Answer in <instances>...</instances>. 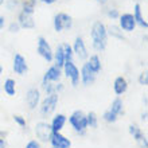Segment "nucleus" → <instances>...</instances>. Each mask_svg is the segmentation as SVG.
Wrapping results in <instances>:
<instances>
[{
    "label": "nucleus",
    "instance_id": "obj_29",
    "mask_svg": "<svg viewBox=\"0 0 148 148\" xmlns=\"http://www.w3.org/2000/svg\"><path fill=\"white\" fill-rule=\"evenodd\" d=\"M102 119L106 121V123H114V121L117 120V116L114 114V113H112L109 109L106 110L104 114H102Z\"/></svg>",
    "mask_w": 148,
    "mask_h": 148
},
{
    "label": "nucleus",
    "instance_id": "obj_7",
    "mask_svg": "<svg viewBox=\"0 0 148 148\" xmlns=\"http://www.w3.org/2000/svg\"><path fill=\"white\" fill-rule=\"evenodd\" d=\"M63 73H65V75H66L69 79H70L71 85H73L74 88L79 84V70H78V67L74 65L73 61L65 62V65H63Z\"/></svg>",
    "mask_w": 148,
    "mask_h": 148
},
{
    "label": "nucleus",
    "instance_id": "obj_12",
    "mask_svg": "<svg viewBox=\"0 0 148 148\" xmlns=\"http://www.w3.org/2000/svg\"><path fill=\"white\" fill-rule=\"evenodd\" d=\"M39 101H40V92H39L36 88H31V89L27 90L26 93V102L30 109H35L36 106L39 105Z\"/></svg>",
    "mask_w": 148,
    "mask_h": 148
},
{
    "label": "nucleus",
    "instance_id": "obj_2",
    "mask_svg": "<svg viewBox=\"0 0 148 148\" xmlns=\"http://www.w3.org/2000/svg\"><path fill=\"white\" fill-rule=\"evenodd\" d=\"M69 123L77 133H85L88 128V119L82 110H74L71 116L69 117Z\"/></svg>",
    "mask_w": 148,
    "mask_h": 148
},
{
    "label": "nucleus",
    "instance_id": "obj_43",
    "mask_svg": "<svg viewBox=\"0 0 148 148\" xmlns=\"http://www.w3.org/2000/svg\"><path fill=\"white\" fill-rule=\"evenodd\" d=\"M51 148H55V147H51Z\"/></svg>",
    "mask_w": 148,
    "mask_h": 148
},
{
    "label": "nucleus",
    "instance_id": "obj_10",
    "mask_svg": "<svg viewBox=\"0 0 148 148\" xmlns=\"http://www.w3.org/2000/svg\"><path fill=\"white\" fill-rule=\"evenodd\" d=\"M120 18V28L125 32H132L136 27V22L132 14H123Z\"/></svg>",
    "mask_w": 148,
    "mask_h": 148
},
{
    "label": "nucleus",
    "instance_id": "obj_1",
    "mask_svg": "<svg viewBox=\"0 0 148 148\" xmlns=\"http://www.w3.org/2000/svg\"><path fill=\"white\" fill-rule=\"evenodd\" d=\"M90 38H92V46L94 50L104 51L108 43V32L106 27L102 22H94L90 30Z\"/></svg>",
    "mask_w": 148,
    "mask_h": 148
},
{
    "label": "nucleus",
    "instance_id": "obj_41",
    "mask_svg": "<svg viewBox=\"0 0 148 148\" xmlns=\"http://www.w3.org/2000/svg\"><path fill=\"white\" fill-rule=\"evenodd\" d=\"M3 73V66H1V65H0V74Z\"/></svg>",
    "mask_w": 148,
    "mask_h": 148
},
{
    "label": "nucleus",
    "instance_id": "obj_8",
    "mask_svg": "<svg viewBox=\"0 0 148 148\" xmlns=\"http://www.w3.org/2000/svg\"><path fill=\"white\" fill-rule=\"evenodd\" d=\"M12 69L18 75H24L28 71V65L27 61L22 54H15L14 55V63H12Z\"/></svg>",
    "mask_w": 148,
    "mask_h": 148
},
{
    "label": "nucleus",
    "instance_id": "obj_37",
    "mask_svg": "<svg viewBox=\"0 0 148 148\" xmlns=\"http://www.w3.org/2000/svg\"><path fill=\"white\" fill-rule=\"evenodd\" d=\"M4 23H5V19H4L3 16H0V30L4 27Z\"/></svg>",
    "mask_w": 148,
    "mask_h": 148
},
{
    "label": "nucleus",
    "instance_id": "obj_20",
    "mask_svg": "<svg viewBox=\"0 0 148 148\" xmlns=\"http://www.w3.org/2000/svg\"><path fill=\"white\" fill-rule=\"evenodd\" d=\"M86 63H88V66L90 67V70L93 71L96 75L101 71V59H100L98 55H96V54L92 55V57L89 58V61H88Z\"/></svg>",
    "mask_w": 148,
    "mask_h": 148
},
{
    "label": "nucleus",
    "instance_id": "obj_19",
    "mask_svg": "<svg viewBox=\"0 0 148 148\" xmlns=\"http://www.w3.org/2000/svg\"><path fill=\"white\" fill-rule=\"evenodd\" d=\"M42 88L46 92V94L57 93L59 94V92L63 90V84H57V82H45L42 81Z\"/></svg>",
    "mask_w": 148,
    "mask_h": 148
},
{
    "label": "nucleus",
    "instance_id": "obj_30",
    "mask_svg": "<svg viewBox=\"0 0 148 148\" xmlns=\"http://www.w3.org/2000/svg\"><path fill=\"white\" fill-rule=\"evenodd\" d=\"M14 121H15L19 127H26V124H27V123H26V119L19 116V114H15V116H14Z\"/></svg>",
    "mask_w": 148,
    "mask_h": 148
},
{
    "label": "nucleus",
    "instance_id": "obj_11",
    "mask_svg": "<svg viewBox=\"0 0 148 148\" xmlns=\"http://www.w3.org/2000/svg\"><path fill=\"white\" fill-rule=\"evenodd\" d=\"M71 49H73V53L77 55L81 61H84V59H86L88 57H89L88 50H86V46H85V42H84L82 36H77V38H75V40H74V46L71 47Z\"/></svg>",
    "mask_w": 148,
    "mask_h": 148
},
{
    "label": "nucleus",
    "instance_id": "obj_9",
    "mask_svg": "<svg viewBox=\"0 0 148 148\" xmlns=\"http://www.w3.org/2000/svg\"><path fill=\"white\" fill-rule=\"evenodd\" d=\"M50 143L53 147L55 148H70L71 147V141L65 137L61 132H53L50 137Z\"/></svg>",
    "mask_w": 148,
    "mask_h": 148
},
{
    "label": "nucleus",
    "instance_id": "obj_4",
    "mask_svg": "<svg viewBox=\"0 0 148 148\" xmlns=\"http://www.w3.org/2000/svg\"><path fill=\"white\" fill-rule=\"evenodd\" d=\"M73 26V19L70 15L65 12H59L54 16V30L57 32H62L65 30H69Z\"/></svg>",
    "mask_w": 148,
    "mask_h": 148
},
{
    "label": "nucleus",
    "instance_id": "obj_24",
    "mask_svg": "<svg viewBox=\"0 0 148 148\" xmlns=\"http://www.w3.org/2000/svg\"><path fill=\"white\" fill-rule=\"evenodd\" d=\"M4 92L8 94V96H15L16 93V82L15 79H12V78H7L5 81H4Z\"/></svg>",
    "mask_w": 148,
    "mask_h": 148
},
{
    "label": "nucleus",
    "instance_id": "obj_36",
    "mask_svg": "<svg viewBox=\"0 0 148 148\" xmlns=\"http://www.w3.org/2000/svg\"><path fill=\"white\" fill-rule=\"evenodd\" d=\"M0 148H7V143H5V140H3L1 137H0Z\"/></svg>",
    "mask_w": 148,
    "mask_h": 148
},
{
    "label": "nucleus",
    "instance_id": "obj_5",
    "mask_svg": "<svg viewBox=\"0 0 148 148\" xmlns=\"http://www.w3.org/2000/svg\"><path fill=\"white\" fill-rule=\"evenodd\" d=\"M36 51H38V54L40 55L45 61H47V62H51V61H53V55H54L53 49H51L49 42H47L43 36H39L38 38V47H36Z\"/></svg>",
    "mask_w": 148,
    "mask_h": 148
},
{
    "label": "nucleus",
    "instance_id": "obj_34",
    "mask_svg": "<svg viewBox=\"0 0 148 148\" xmlns=\"http://www.w3.org/2000/svg\"><path fill=\"white\" fill-rule=\"evenodd\" d=\"M26 148H40V144L38 140H30L26 144Z\"/></svg>",
    "mask_w": 148,
    "mask_h": 148
},
{
    "label": "nucleus",
    "instance_id": "obj_6",
    "mask_svg": "<svg viewBox=\"0 0 148 148\" xmlns=\"http://www.w3.org/2000/svg\"><path fill=\"white\" fill-rule=\"evenodd\" d=\"M35 135L40 141L46 143V141H50V137L53 135V131H51V125L49 123H45V121H39L35 125Z\"/></svg>",
    "mask_w": 148,
    "mask_h": 148
},
{
    "label": "nucleus",
    "instance_id": "obj_13",
    "mask_svg": "<svg viewBox=\"0 0 148 148\" xmlns=\"http://www.w3.org/2000/svg\"><path fill=\"white\" fill-rule=\"evenodd\" d=\"M129 133L133 136V139L140 144L141 148H148V144H147V137L144 136V133L141 132V129L135 124H131L129 125Z\"/></svg>",
    "mask_w": 148,
    "mask_h": 148
},
{
    "label": "nucleus",
    "instance_id": "obj_27",
    "mask_svg": "<svg viewBox=\"0 0 148 148\" xmlns=\"http://www.w3.org/2000/svg\"><path fill=\"white\" fill-rule=\"evenodd\" d=\"M86 119H88V127L90 128H97L98 125V117L94 112H89L86 114Z\"/></svg>",
    "mask_w": 148,
    "mask_h": 148
},
{
    "label": "nucleus",
    "instance_id": "obj_26",
    "mask_svg": "<svg viewBox=\"0 0 148 148\" xmlns=\"http://www.w3.org/2000/svg\"><path fill=\"white\" fill-rule=\"evenodd\" d=\"M62 49H63V57H65V62H70L73 61V49L69 43H63L62 45Z\"/></svg>",
    "mask_w": 148,
    "mask_h": 148
},
{
    "label": "nucleus",
    "instance_id": "obj_16",
    "mask_svg": "<svg viewBox=\"0 0 148 148\" xmlns=\"http://www.w3.org/2000/svg\"><path fill=\"white\" fill-rule=\"evenodd\" d=\"M18 23L20 27L23 28H34L35 27V22L32 18V14H26V12H20L18 16Z\"/></svg>",
    "mask_w": 148,
    "mask_h": 148
},
{
    "label": "nucleus",
    "instance_id": "obj_22",
    "mask_svg": "<svg viewBox=\"0 0 148 148\" xmlns=\"http://www.w3.org/2000/svg\"><path fill=\"white\" fill-rule=\"evenodd\" d=\"M109 110H110L112 113H114L116 116L121 114V113L124 112V102H123V100H121L120 97L114 98V100L112 101V104H110Z\"/></svg>",
    "mask_w": 148,
    "mask_h": 148
},
{
    "label": "nucleus",
    "instance_id": "obj_18",
    "mask_svg": "<svg viewBox=\"0 0 148 148\" xmlns=\"http://www.w3.org/2000/svg\"><path fill=\"white\" fill-rule=\"evenodd\" d=\"M128 89V82L125 79L124 77H117L113 82V90H114V93L117 96H121V94H124Z\"/></svg>",
    "mask_w": 148,
    "mask_h": 148
},
{
    "label": "nucleus",
    "instance_id": "obj_21",
    "mask_svg": "<svg viewBox=\"0 0 148 148\" xmlns=\"http://www.w3.org/2000/svg\"><path fill=\"white\" fill-rule=\"evenodd\" d=\"M133 18H135L136 24H139V26H140V27H143V28H148V23L144 20L143 15H141L140 4H135V14H133Z\"/></svg>",
    "mask_w": 148,
    "mask_h": 148
},
{
    "label": "nucleus",
    "instance_id": "obj_15",
    "mask_svg": "<svg viewBox=\"0 0 148 148\" xmlns=\"http://www.w3.org/2000/svg\"><path fill=\"white\" fill-rule=\"evenodd\" d=\"M61 75H62V71H61V67L58 66H51L47 69L45 77H43V81L45 82H58L61 79Z\"/></svg>",
    "mask_w": 148,
    "mask_h": 148
},
{
    "label": "nucleus",
    "instance_id": "obj_42",
    "mask_svg": "<svg viewBox=\"0 0 148 148\" xmlns=\"http://www.w3.org/2000/svg\"><path fill=\"white\" fill-rule=\"evenodd\" d=\"M4 3V0H0V4H3Z\"/></svg>",
    "mask_w": 148,
    "mask_h": 148
},
{
    "label": "nucleus",
    "instance_id": "obj_23",
    "mask_svg": "<svg viewBox=\"0 0 148 148\" xmlns=\"http://www.w3.org/2000/svg\"><path fill=\"white\" fill-rule=\"evenodd\" d=\"M53 59H55V66L63 67V65H65V57H63L62 45H58V46H57V50H55L54 55H53Z\"/></svg>",
    "mask_w": 148,
    "mask_h": 148
},
{
    "label": "nucleus",
    "instance_id": "obj_28",
    "mask_svg": "<svg viewBox=\"0 0 148 148\" xmlns=\"http://www.w3.org/2000/svg\"><path fill=\"white\" fill-rule=\"evenodd\" d=\"M35 1L36 0H26L23 4V12L26 14H32L35 10Z\"/></svg>",
    "mask_w": 148,
    "mask_h": 148
},
{
    "label": "nucleus",
    "instance_id": "obj_25",
    "mask_svg": "<svg viewBox=\"0 0 148 148\" xmlns=\"http://www.w3.org/2000/svg\"><path fill=\"white\" fill-rule=\"evenodd\" d=\"M106 32L108 35L113 36V38H117V39H124V34L121 31V28L119 26H114V24H110L109 27L106 28Z\"/></svg>",
    "mask_w": 148,
    "mask_h": 148
},
{
    "label": "nucleus",
    "instance_id": "obj_40",
    "mask_svg": "<svg viewBox=\"0 0 148 148\" xmlns=\"http://www.w3.org/2000/svg\"><path fill=\"white\" fill-rule=\"evenodd\" d=\"M96 1H97V3H100V4H105L108 0H96Z\"/></svg>",
    "mask_w": 148,
    "mask_h": 148
},
{
    "label": "nucleus",
    "instance_id": "obj_17",
    "mask_svg": "<svg viewBox=\"0 0 148 148\" xmlns=\"http://www.w3.org/2000/svg\"><path fill=\"white\" fill-rule=\"evenodd\" d=\"M66 124V116L62 114V113H58L57 116L53 117V121H51V131L53 132H61V129L65 127Z\"/></svg>",
    "mask_w": 148,
    "mask_h": 148
},
{
    "label": "nucleus",
    "instance_id": "obj_14",
    "mask_svg": "<svg viewBox=\"0 0 148 148\" xmlns=\"http://www.w3.org/2000/svg\"><path fill=\"white\" fill-rule=\"evenodd\" d=\"M79 78H81L82 84L85 86L92 85L94 82V79H96V74L90 70V67L88 66V63H84V66H82L81 71H79Z\"/></svg>",
    "mask_w": 148,
    "mask_h": 148
},
{
    "label": "nucleus",
    "instance_id": "obj_35",
    "mask_svg": "<svg viewBox=\"0 0 148 148\" xmlns=\"http://www.w3.org/2000/svg\"><path fill=\"white\" fill-rule=\"evenodd\" d=\"M16 4H18V0H10V1L7 3L8 10H12V7H14V5L16 7Z\"/></svg>",
    "mask_w": 148,
    "mask_h": 148
},
{
    "label": "nucleus",
    "instance_id": "obj_33",
    "mask_svg": "<svg viewBox=\"0 0 148 148\" xmlns=\"http://www.w3.org/2000/svg\"><path fill=\"white\" fill-rule=\"evenodd\" d=\"M119 11L117 10H114V8H110L109 11H108V18H110V19H117L119 18Z\"/></svg>",
    "mask_w": 148,
    "mask_h": 148
},
{
    "label": "nucleus",
    "instance_id": "obj_32",
    "mask_svg": "<svg viewBox=\"0 0 148 148\" xmlns=\"http://www.w3.org/2000/svg\"><path fill=\"white\" fill-rule=\"evenodd\" d=\"M19 30H20V26H19V23L18 22H12L11 24H10V27H8V31L10 32H19Z\"/></svg>",
    "mask_w": 148,
    "mask_h": 148
},
{
    "label": "nucleus",
    "instance_id": "obj_39",
    "mask_svg": "<svg viewBox=\"0 0 148 148\" xmlns=\"http://www.w3.org/2000/svg\"><path fill=\"white\" fill-rule=\"evenodd\" d=\"M141 120H143V121L147 120V112H144L143 114H141Z\"/></svg>",
    "mask_w": 148,
    "mask_h": 148
},
{
    "label": "nucleus",
    "instance_id": "obj_31",
    "mask_svg": "<svg viewBox=\"0 0 148 148\" xmlns=\"http://www.w3.org/2000/svg\"><path fill=\"white\" fill-rule=\"evenodd\" d=\"M139 84L143 86H145L148 84V73L147 71H143V73L140 74V77H139Z\"/></svg>",
    "mask_w": 148,
    "mask_h": 148
},
{
    "label": "nucleus",
    "instance_id": "obj_3",
    "mask_svg": "<svg viewBox=\"0 0 148 148\" xmlns=\"http://www.w3.org/2000/svg\"><path fill=\"white\" fill-rule=\"evenodd\" d=\"M58 100L59 97L57 93L47 94L45 100L42 101V104H40V114L43 117H49L50 114H53L57 105H58Z\"/></svg>",
    "mask_w": 148,
    "mask_h": 148
},
{
    "label": "nucleus",
    "instance_id": "obj_38",
    "mask_svg": "<svg viewBox=\"0 0 148 148\" xmlns=\"http://www.w3.org/2000/svg\"><path fill=\"white\" fill-rule=\"evenodd\" d=\"M42 3H45V4H53V3H55L57 0H40Z\"/></svg>",
    "mask_w": 148,
    "mask_h": 148
}]
</instances>
